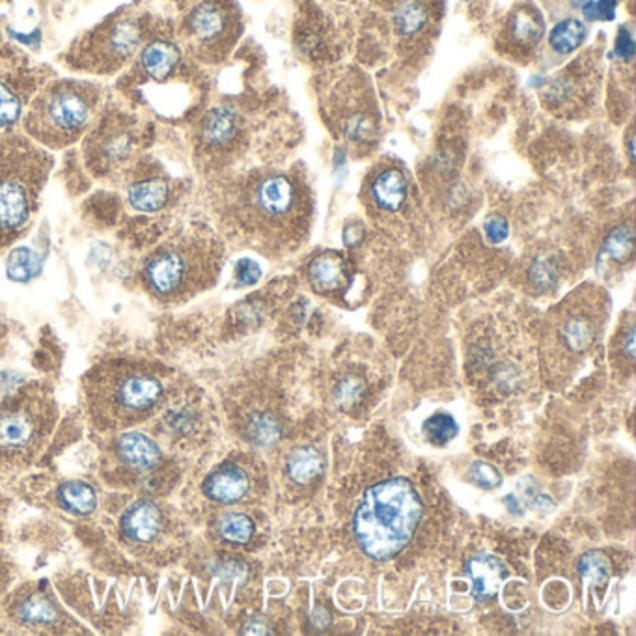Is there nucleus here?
I'll list each match as a JSON object with an SVG mask.
<instances>
[{"instance_id":"nucleus-1","label":"nucleus","mask_w":636,"mask_h":636,"mask_svg":"<svg viewBox=\"0 0 636 636\" xmlns=\"http://www.w3.org/2000/svg\"><path fill=\"white\" fill-rule=\"evenodd\" d=\"M92 420L101 429H122L148 418L163 398V383L135 360H112L86 377Z\"/></svg>"},{"instance_id":"nucleus-2","label":"nucleus","mask_w":636,"mask_h":636,"mask_svg":"<svg viewBox=\"0 0 636 636\" xmlns=\"http://www.w3.org/2000/svg\"><path fill=\"white\" fill-rule=\"evenodd\" d=\"M53 157L23 135L0 139V249L21 236L40 204Z\"/></svg>"},{"instance_id":"nucleus-3","label":"nucleus","mask_w":636,"mask_h":636,"mask_svg":"<svg viewBox=\"0 0 636 636\" xmlns=\"http://www.w3.org/2000/svg\"><path fill=\"white\" fill-rule=\"evenodd\" d=\"M422 517V500L405 478L375 484L355 513V538L374 560H388L409 543Z\"/></svg>"},{"instance_id":"nucleus-4","label":"nucleus","mask_w":636,"mask_h":636,"mask_svg":"<svg viewBox=\"0 0 636 636\" xmlns=\"http://www.w3.org/2000/svg\"><path fill=\"white\" fill-rule=\"evenodd\" d=\"M101 92L86 81H55L32 99L25 116L28 137L43 148H68L92 124Z\"/></svg>"},{"instance_id":"nucleus-5","label":"nucleus","mask_w":636,"mask_h":636,"mask_svg":"<svg viewBox=\"0 0 636 636\" xmlns=\"http://www.w3.org/2000/svg\"><path fill=\"white\" fill-rule=\"evenodd\" d=\"M55 424L47 388L27 387L0 409V465L27 463L42 450Z\"/></svg>"},{"instance_id":"nucleus-6","label":"nucleus","mask_w":636,"mask_h":636,"mask_svg":"<svg viewBox=\"0 0 636 636\" xmlns=\"http://www.w3.org/2000/svg\"><path fill=\"white\" fill-rule=\"evenodd\" d=\"M211 252L196 239L170 241L150 254L142 269V282L155 299L183 301L206 282Z\"/></svg>"},{"instance_id":"nucleus-7","label":"nucleus","mask_w":636,"mask_h":636,"mask_svg":"<svg viewBox=\"0 0 636 636\" xmlns=\"http://www.w3.org/2000/svg\"><path fill=\"white\" fill-rule=\"evenodd\" d=\"M142 43V28L135 17H120L97 30L92 43L79 56V68L94 73H111L124 66Z\"/></svg>"},{"instance_id":"nucleus-8","label":"nucleus","mask_w":636,"mask_h":636,"mask_svg":"<svg viewBox=\"0 0 636 636\" xmlns=\"http://www.w3.org/2000/svg\"><path fill=\"white\" fill-rule=\"evenodd\" d=\"M135 125L137 122L127 120L125 116H120L116 120L107 118L105 122H101L96 131L90 135L88 146H86L88 165L105 172L109 168L124 163L125 159H129L137 139Z\"/></svg>"},{"instance_id":"nucleus-9","label":"nucleus","mask_w":636,"mask_h":636,"mask_svg":"<svg viewBox=\"0 0 636 636\" xmlns=\"http://www.w3.org/2000/svg\"><path fill=\"white\" fill-rule=\"evenodd\" d=\"M232 23V12L222 0H206L185 19V32L200 51H213L226 42Z\"/></svg>"},{"instance_id":"nucleus-10","label":"nucleus","mask_w":636,"mask_h":636,"mask_svg":"<svg viewBox=\"0 0 636 636\" xmlns=\"http://www.w3.org/2000/svg\"><path fill=\"white\" fill-rule=\"evenodd\" d=\"M180 64V47L170 40H152L140 51V71L155 83L170 79L180 68Z\"/></svg>"},{"instance_id":"nucleus-11","label":"nucleus","mask_w":636,"mask_h":636,"mask_svg":"<svg viewBox=\"0 0 636 636\" xmlns=\"http://www.w3.org/2000/svg\"><path fill=\"white\" fill-rule=\"evenodd\" d=\"M163 526L161 510L150 500L135 502L122 517V532L127 540L150 543Z\"/></svg>"},{"instance_id":"nucleus-12","label":"nucleus","mask_w":636,"mask_h":636,"mask_svg":"<svg viewBox=\"0 0 636 636\" xmlns=\"http://www.w3.org/2000/svg\"><path fill=\"white\" fill-rule=\"evenodd\" d=\"M116 456L133 471H152L161 461V450L144 433H125L116 443Z\"/></svg>"},{"instance_id":"nucleus-13","label":"nucleus","mask_w":636,"mask_h":636,"mask_svg":"<svg viewBox=\"0 0 636 636\" xmlns=\"http://www.w3.org/2000/svg\"><path fill=\"white\" fill-rule=\"evenodd\" d=\"M249 476L237 465H224L209 474L204 482V493L221 504H234L249 493Z\"/></svg>"},{"instance_id":"nucleus-14","label":"nucleus","mask_w":636,"mask_h":636,"mask_svg":"<svg viewBox=\"0 0 636 636\" xmlns=\"http://www.w3.org/2000/svg\"><path fill=\"white\" fill-rule=\"evenodd\" d=\"M239 131V116L230 107H217L206 114V118L200 124L198 139L204 148L217 150L228 146L236 139Z\"/></svg>"},{"instance_id":"nucleus-15","label":"nucleus","mask_w":636,"mask_h":636,"mask_svg":"<svg viewBox=\"0 0 636 636\" xmlns=\"http://www.w3.org/2000/svg\"><path fill=\"white\" fill-rule=\"evenodd\" d=\"M467 573L471 577L474 595L478 599H487L497 594L500 584L508 575V569L497 556L478 554L467 562Z\"/></svg>"},{"instance_id":"nucleus-16","label":"nucleus","mask_w":636,"mask_h":636,"mask_svg":"<svg viewBox=\"0 0 636 636\" xmlns=\"http://www.w3.org/2000/svg\"><path fill=\"white\" fill-rule=\"evenodd\" d=\"M129 202L131 206L142 213L161 211L168 204L170 198V183L165 176L159 174H144L129 185Z\"/></svg>"},{"instance_id":"nucleus-17","label":"nucleus","mask_w":636,"mask_h":636,"mask_svg":"<svg viewBox=\"0 0 636 636\" xmlns=\"http://www.w3.org/2000/svg\"><path fill=\"white\" fill-rule=\"evenodd\" d=\"M256 206L271 217L286 215L295 202V187L286 176H271L256 187Z\"/></svg>"},{"instance_id":"nucleus-18","label":"nucleus","mask_w":636,"mask_h":636,"mask_svg":"<svg viewBox=\"0 0 636 636\" xmlns=\"http://www.w3.org/2000/svg\"><path fill=\"white\" fill-rule=\"evenodd\" d=\"M372 194L379 208L398 211L407 198V180L398 168H388L375 178Z\"/></svg>"},{"instance_id":"nucleus-19","label":"nucleus","mask_w":636,"mask_h":636,"mask_svg":"<svg viewBox=\"0 0 636 636\" xmlns=\"http://www.w3.org/2000/svg\"><path fill=\"white\" fill-rule=\"evenodd\" d=\"M310 280L321 291H334L346 284V265L336 254H323L310 263Z\"/></svg>"},{"instance_id":"nucleus-20","label":"nucleus","mask_w":636,"mask_h":636,"mask_svg":"<svg viewBox=\"0 0 636 636\" xmlns=\"http://www.w3.org/2000/svg\"><path fill=\"white\" fill-rule=\"evenodd\" d=\"M58 502L66 512L73 515H88L96 510V491L92 489V485L79 480L66 482L58 489Z\"/></svg>"},{"instance_id":"nucleus-21","label":"nucleus","mask_w":636,"mask_h":636,"mask_svg":"<svg viewBox=\"0 0 636 636\" xmlns=\"http://www.w3.org/2000/svg\"><path fill=\"white\" fill-rule=\"evenodd\" d=\"M323 471V456L316 448H297L288 459V474L297 484L312 482Z\"/></svg>"},{"instance_id":"nucleus-22","label":"nucleus","mask_w":636,"mask_h":636,"mask_svg":"<svg viewBox=\"0 0 636 636\" xmlns=\"http://www.w3.org/2000/svg\"><path fill=\"white\" fill-rule=\"evenodd\" d=\"M586 38V27L579 19H566L558 23L549 34V43L558 55H569L581 47Z\"/></svg>"},{"instance_id":"nucleus-23","label":"nucleus","mask_w":636,"mask_h":636,"mask_svg":"<svg viewBox=\"0 0 636 636\" xmlns=\"http://www.w3.org/2000/svg\"><path fill=\"white\" fill-rule=\"evenodd\" d=\"M595 338L594 323L584 316H571L562 327V342L573 353H582L592 346Z\"/></svg>"},{"instance_id":"nucleus-24","label":"nucleus","mask_w":636,"mask_h":636,"mask_svg":"<svg viewBox=\"0 0 636 636\" xmlns=\"http://www.w3.org/2000/svg\"><path fill=\"white\" fill-rule=\"evenodd\" d=\"M510 30H512L513 40L519 45H536L543 36V23H541L540 15L534 10L523 8L513 15Z\"/></svg>"},{"instance_id":"nucleus-25","label":"nucleus","mask_w":636,"mask_h":636,"mask_svg":"<svg viewBox=\"0 0 636 636\" xmlns=\"http://www.w3.org/2000/svg\"><path fill=\"white\" fill-rule=\"evenodd\" d=\"M42 269V262L38 254L28 247L15 249L8 258V277L14 282H28L30 278L36 277Z\"/></svg>"},{"instance_id":"nucleus-26","label":"nucleus","mask_w":636,"mask_h":636,"mask_svg":"<svg viewBox=\"0 0 636 636\" xmlns=\"http://www.w3.org/2000/svg\"><path fill=\"white\" fill-rule=\"evenodd\" d=\"M280 422L273 415H265V413H256L249 418L247 424V435L250 441L258 446H271L280 439Z\"/></svg>"},{"instance_id":"nucleus-27","label":"nucleus","mask_w":636,"mask_h":636,"mask_svg":"<svg viewBox=\"0 0 636 636\" xmlns=\"http://www.w3.org/2000/svg\"><path fill=\"white\" fill-rule=\"evenodd\" d=\"M635 250V237L629 226H620L610 232L603 245V254L614 262H627Z\"/></svg>"},{"instance_id":"nucleus-28","label":"nucleus","mask_w":636,"mask_h":636,"mask_svg":"<svg viewBox=\"0 0 636 636\" xmlns=\"http://www.w3.org/2000/svg\"><path fill=\"white\" fill-rule=\"evenodd\" d=\"M19 618L28 625H49L56 620V610L43 595H32L19 607Z\"/></svg>"},{"instance_id":"nucleus-29","label":"nucleus","mask_w":636,"mask_h":636,"mask_svg":"<svg viewBox=\"0 0 636 636\" xmlns=\"http://www.w3.org/2000/svg\"><path fill=\"white\" fill-rule=\"evenodd\" d=\"M579 573L584 581L605 586L610 577V560L601 551H590L579 560Z\"/></svg>"},{"instance_id":"nucleus-30","label":"nucleus","mask_w":636,"mask_h":636,"mask_svg":"<svg viewBox=\"0 0 636 636\" xmlns=\"http://www.w3.org/2000/svg\"><path fill=\"white\" fill-rule=\"evenodd\" d=\"M23 112V96L12 84L0 79V131L17 124Z\"/></svg>"},{"instance_id":"nucleus-31","label":"nucleus","mask_w":636,"mask_h":636,"mask_svg":"<svg viewBox=\"0 0 636 636\" xmlns=\"http://www.w3.org/2000/svg\"><path fill=\"white\" fill-rule=\"evenodd\" d=\"M221 536L230 543H247L254 536V523L243 513H228L222 517Z\"/></svg>"},{"instance_id":"nucleus-32","label":"nucleus","mask_w":636,"mask_h":636,"mask_svg":"<svg viewBox=\"0 0 636 636\" xmlns=\"http://www.w3.org/2000/svg\"><path fill=\"white\" fill-rule=\"evenodd\" d=\"M428 23V10L420 2H409L396 14V28L403 36H413Z\"/></svg>"},{"instance_id":"nucleus-33","label":"nucleus","mask_w":636,"mask_h":636,"mask_svg":"<svg viewBox=\"0 0 636 636\" xmlns=\"http://www.w3.org/2000/svg\"><path fill=\"white\" fill-rule=\"evenodd\" d=\"M456 420L448 415H435L424 424V433L431 443L444 444L452 441L457 435Z\"/></svg>"},{"instance_id":"nucleus-34","label":"nucleus","mask_w":636,"mask_h":636,"mask_svg":"<svg viewBox=\"0 0 636 636\" xmlns=\"http://www.w3.org/2000/svg\"><path fill=\"white\" fill-rule=\"evenodd\" d=\"M558 278L556 263L551 258H538L530 269V280L538 290H549Z\"/></svg>"},{"instance_id":"nucleus-35","label":"nucleus","mask_w":636,"mask_h":636,"mask_svg":"<svg viewBox=\"0 0 636 636\" xmlns=\"http://www.w3.org/2000/svg\"><path fill=\"white\" fill-rule=\"evenodd\" d=\"M469 476H471L474 484H478L484 489H495V487L502 484V478H500L497 469L487 465V463H482V461L472 465Z\"/></svg>"},{"instance_id":"nucleus-36","label":"nucleus","mask_w":636,"mask_h":636,"mask_svg":"<svg viewBox=\"0 0 636 636\" xmlns=\"http://www.w3.org/2000/svg\"><path fill=\"white\" fill-rule=\"evenodd\" d=\"M618 0H599V2H588L584 6V15L592 21H612L616 15Z\"/></svg>"},{"instance_id":"nucleus-37","label":"nucleus","mask_w":636,"mask_h":636,"mask_svg":"<svg viewBox=\"0 0 636 636\" xmlns=\"http://www.w3.org/2000/svg\"><path fill=\"white\" fill-rule=\"evenodd\" d=\"M260 277H262V269L254 260L243 258L241 262L237 263V280H239V284L252 286V284H256L260 280Z\"/></svg>"},{"instance_id":"nucleus-38","label":"nucleus","mask_w":636,"mask_h":636,"mask_svg":"<svg viewBox=\"0 0 636 636\" xmlns=\"http://www.w3.org/2000/svg\"><path fill=\"white\" fill-rule=\"evenodd\" d=\"M372 131H374V125L370 124V120L364 116H355L346 125L347 139L355 140V142L368 139L372 135Z\"/></svg>"},{"instance_id":"nucleus-39","label":"nucleus","mask_w":636,"mask_h":636,"mask_svg":"<svg viewBox=\"0 0 636 636\" xmlns=\"http://www.w3.org/2000/svg\"><path fill=\"white\" fill-rule=\"evenodd\" d=\"M508 234H510L508 222L504 221L502 217H491L489 221L485 222V236L491 243H502Z\"/></svg>"},{"instance_id":"nucleus-40","label":"nucleus","mask_w":636,"mask_h":636,"mask_svg":"<svg viewBox=\"0 0 636 636\" xmlns=\"http://www.w3.org/2000/svg\"><path fill=\"white\" fill-rule=\"evenodd\" d=\"M616 49H618V55L622 56L623 60H631L635 55V42L631 38V34L623 28L620 30V36H618V42H616Z\"/></svg>"},{"instance_id":"nucleus-41","label":"nucleus","mask_w":636,"mask_h":636,"mask_svg":"<svg viewBox=\"0 0 636 636\" xmlns=\"http://www.w3.org/2000/svg\"><path fill=\"white\" fill-rule=\"evenodd\" d=\"M360 394V385H357L355 381H346L342 383V387L338 390V396L342 403H353L357 400V396Z\"/></svg>"},{"instance_id":"nucleus-42","label":"nucleus","mask_w":636,"mask_h":636,"mask_svg":"<svg viewBox=\"0 0 636 636\" xmlns=\"http://www.w3.org/2000/svg\"><path fill=\"white\" fill-rule=\"evenodd\" d=\"M362 236H364V232L360 226H347L346 232H344V241H346L347 247H353V245L360 243Z\"/></svg>"},{"instance_id":"nucleus-43","label":"nucleus","mask_w":636,"mask_h":636,"mask_svg":"<svg viewBox=\"0 0 636 636\" xmlns=\"http://www.w3.org/2000/svg\"><path fill=\"white\" fill-rule=\"evenodd\" d=\"M245 633H247V635H267L269 631L265 629V625H263L262 622H252L247 625Z\"/></svg>"},{"instance_id":"nucleus-44","label":"nucleus","mask_w":636,"mask_h":636,"mask_svg":"<svg viewBox=\"0 0 636 636\" xmlns=\"http://www.w3.org/2000/svg\"><path fill=\"white\" fill-rule=\"evenodd\" d=\"M633 346H635V331L631 329V331H629V336H627V344H625V351H627L629 359H633V357H635V353H633Z\"/></svg>"},{"instance_id":"nucleus-45","label":"nucleus","mask_w":636,"mask_h":636,"mask_svg":"<svg viewBox=\"0 0 636 636\" xmlns=\"http://www.w3.org/2000/svg\"><path fill=\"white\" fill-rule=\"evenodd\" d=\"M588 2H594V0H575V4H579V6H586Z\"/></svg>"}]
</instances>
